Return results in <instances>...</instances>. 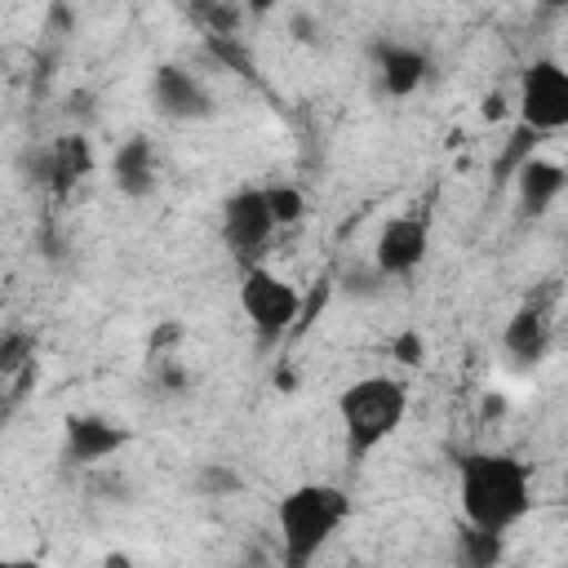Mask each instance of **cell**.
<instances>
[{
    "label": "cell",
    "instance_id": "22",
    "mask_svg": "<svg viewBox=\"0 0 568 568\" xmlns=\"http://www.w3.org/2000/svg\"><path fill=\"white\" fill-rule=\"evenodd\" d=\"M390 355H395V364L417 368V364L426 359V337H422L417 328H399V333L390 337Z\"/></svg>",
    "mask_w": 568,
    "mask_h": 568
},
{
    "label": "cell",
    "instance_id": "8",
    "mask_svg": "<svg viewBox=\"0 0 568 568\" xmlns=\"http://www.w3.org/2000/svg\"><path fill=\"white\" fill-rule=\"evenodd\" d=\"M151 106H155V115H164L173 124H195V120H209L217 111V102L200 84V75L178 67V62H160L151 71Z\"/></svg>",
    "mask_w": 568,
    "mask_h": 568
},
{
    "label": "cell",
    "instance_id": "4",
    "mask_svg": "<svg viewBox=\"0 0 568 568\" xmlns=\"http://www.w3.org/2000/svg\"><path fill=\"white\" fill-rule=\"evenodd\" d=\"M302 288L284 275H275L266 262H253L240 271V311L257 337L262 351L284 346L293 337V324L302 315Z\"/></svg>",
    "mask_w": 568,
    "mask_h": 568
},
{
    "label": "cell",
    "instance_id": "26",
    "mask_svg": "<svg viewBox=\"0 0 568 568\" xmlns=\"http://www.w3.org/2000/svg\"><path fill=\"white\" fill-rule=\"evenodd\" d=\"M546 9H568V0H541Z\"/></svg>",
    "mask_w": 568,
    "mask_h": 568
},
{
    "label": "cell",
    "instance_id": "16",
    "mask_svg": "<svg viewBox=\"0 0 568 568\" xmlns=\"http://www.w3.org/2000/svg\"><path fill=\"white\" fill-rule=\"evenodd\" d=\"M537 142H541V133L515 120V129H510L506 146H501V151H497V160H493V182H497V186H501V182H515L519 164H524L528 155H537Z\"/></svg>",
    "mask_w": 568,
    "mask_h": 568
},
{
    "label": "cell",
    "instance_id": "15",
    "mask_svg": "<svg viewBox=\"0 0 568 568\" xmlns=\"http://www.w3.org/2000/svg\"><path fill=\"white\" fill-rule=\"evenodd\" d=\"M182 9L204 36H240V22L248 18L240 0H182Z\"/></svg>",
    "mask_w": 568,
    "mask_h": 568
},
{
    "label": "cell",
    "instance_id": "11",
    "mask_svg": "<svg viewBox=\"0 0 568 568\" xmlns=\"http://www.w3.org/2000/svg\"><path fill=\"white\" fill-rule=\"evenodd\" d=\"M93 164H98L93 142H89L80 129H71V133H58V138L40 151V182H44L58 200H67V195L93 173Z\"/></svg>",
    "mask_w": 568,
    "mask_h": 568
},
{
    "label": "cell",
    "instance_id": "2",
    "mask_svg": "<svg viewBox=\"0 0 568 568\" xmlns=\"http://www.w3.org/2000/svg\"><path fill=\"white\" fill-rule=\"evenodd\" d=\"M337 422H342V448L346 462L359 466L368 462L408 417V382L390 377V373H368L355 377L337 390Z\"/></svg>",
    "mask_w": 568,
    "mask_h": 568
},
{
    "label": "cell",
    "instance_id": "18",
    "mask_svg": "<svg viewBox=\"0 0 568 568\" xmlns=\"http://www.w3.org/2000/svg\"><path fill=\"white\" fill-rule=\"evenodd\" d=\"M457 555L466 559V564H493V559H501V532H484V528H462L457 532Z\"/></svg>",
    "mask_w": 568,
    "mask_h": 568
},
{
    "label": "cell",
    "instance_id": "24",
    "mask_svg": "<svg viewBox=\"0 0 568 568\" xmlns=\"http://www.w3.org/2000/svg\"><path fill=\"white\" fill-rule=\"evenodd\" d=\"M240 4H244V13H248L253 22H266V18H271V13H275L284 0H240Z\"/></svg>",
    "mask_w": 568,
    "mask_h": 568
},
{
    "label": "cell",
    "instance_id": "13",
    "mask_svg": "<svg viewBox=\"0 0 568 568\" xmlns=\"http://www.w3.org/2000/svg\"><path fill=\"white\" fill-rule=\"evenodd\" d=\"M568 191V169L550 155H528L515 173V213L519 217H546L550 204Z\"/></svg>",
    "mask_w": 568,
    "mask_h": 568
},
{
    "label": "cell",
    "instance_id": "23",
    "mask_svg": "<svg viewBox=\"0 0 568 568\" xmlns=\"http://www.w3.org/2000/svg\"><path fill=\"white\" fill-rule=\"evenodd\" d=\"M510 111H515V106H510V98H506L501 89H488V93H484V102H479V115H484L488 124L510 120Z\"/></svg>",
    "mask_w": 568,
    "mask_h": 568
},
{
    "label": "cell",
    "instance_id": "5",
    "mask_svg": "<svg viewBox=\"0 0 568 568\" xmlns=\"http://www.w3.org/2000/svg\"><path fill=\"white\" fill-rule=\"evenodd\" d=\"M515 120L546 133L568 129V67L555 58H532L519 71V93H515Z\"/></svg>",
    "mask_w": 568,
    "mask_h": 568
},
{
    "label": "cell",
    "instance_id": "19",
    "mask_svg": "<svg viewBox=\"0 0 568 568\" xmlns=\"http://www.w3.org/2000/svg\"><path fill=\"white\" fill-rule=\"evenodd\" d=\"M204 44H209V53L217 58V62H226L235 75H257V67H253V53L244 49V40L240 36H204Z\"/></svg>",
    "mask_w": 568,
    "mask_h": 568
},
{
    "label": "cell",
    "instance_id": "21",
    "mask_svg": "<svg viewBox=\"0 0 568 568\" xmlns=\"http://www.w3.org/2000/svg\"><path fill=\"white\" fill-rule=\"evenodd\" d=\"M195 488H200V493H213V497H226V493H240V488H244V479H240L231 466L209 462V466L195 475Z\"/></svg>",
    "mask_w": 568,
    "mask_h": 568
},
{
    "label": "cell",
    "instance_id": "7",
    "mask_svg": "<svg viewBox=\"0 0 568 568\" xmlns=\"http://www.w3.org/2000/svg\"><path fill=\"white\" fill-rule=\"evenodd\" d=\"M430 248V222L422 213H390L373 240V271L382 280H408Z\"/></svg>",
    "mask_w": 568,
    "mask_h": 568
},
{
    "label": "cell",
    "instance_id": "3",
    "mask_svg": "<svg viewBox=\"0 0 568 568\" xmlns=\"http://www.w3.org/2000/svg\"><path fill=\"white\" fill-rule=\"evenodd\" d=\"M351 519V497L337 484L306 479L293 484L275 501V532H280V559L284 568H306L315 555L337 537V528Z\"/></svg>",
    "mask_w": 568,
    "mask_h": 568
},
{
    "label": "cell",
    "instance_id": "14",
    "mask_svg": "<svg viewBox=\"0 0 568 568\" xmlns=\"http://www.w3.org/2000/svg\"><path fill=\"white\" fill-rule=\"evenodd\" d=\"M155 182H160V160H155L151 138H142V133L124 138L111 151V186L124 200H146V195H155Z\"/></svg>",
    "mask_w": 568,
    "mask_h": 568
},
{
    "label": "cell",
    "instance_id": "9",
    "mask_svg": "<svg viewBox=\"0 0 568 568\" xmlns=\"http://www.w3.org/2000/svg\"><path fill=\"white\" fill-rule=\"evenodd\" d=\"M133 439V430L106 413H67L62 422V457L71 466H98L111 462L115 453H124Z\"/></svg>",
    "mask_w": 568,
    "mask_h": 568
},
{
    "label": "cell",
    "instance_id": "1",
    "mask_svg": "<svg viewBox=\"0 0 568 568\" xmlns=\"http://www.w3.org/2000/svg\"><path fill=\"white\" fill-rule=\"evenodd\" d=\"M457 501L462 519L484 532H510L532 510V475L528 462L501 448H475L457 457Z\"/></svg>",
    "mask_w": 568,
    "mask_h": 568
},
{
    "label": "cell",
    "instance_id": "17",
    "mask_svg": "<svg viewBox=\"0 0 568 568\" xmlns=\"http://www.w3.org/2000/svg\"><path fill=\"white\" fill-rule=\"evenodd\" d=\"M27 364H36V333H27V328H4V333H0V377L22 373Z\"/></svg>",
    "mask_w": 568,
    "mask_h": 568
},
{
    "label": "cell",
    "instance_id": "6",
    "mask_svg": "<svg viewBox=\"0 0 568 568\" xmlns=\"http://www.w3.org/2000/svg\"><path fill=\"white\" fill-rule=\"evenodd\" d=\"M280 231L275 213H271V200H266V186H240L222 200V240L231 248V257L244 266L262 262L271 235Z\"/></svg>",
    "mask_w": 568,
    "mask_h": 568
},
{
    "label": "cell",
    "instance_id": "10",
    "mask_svg": "<svg viewBox=\"0 0 568 568\" xmlns=\"http://www.w3.org/2000/svg\"><path fill=\"white\" fill-rule=\"evenodd\" d=\"M550 337H555V328H550V302H546V293H528L510 311V320L501 324V351L519 368H537L546 359V351H550Z\"/></svg>",
    "mask_w": 568,
    "mask_h": 568
},
{
    "label": "cell",
    "instance_id": "20",
    "mask_svg": "<svg viewBox=\"0 0 568 568\" xmlns=\"http://www.w3.org/2000/svg\"><path fill=\"white\" fill-rule=\"evenodd\" d=\"M266 200H271V213H275L280 226H297V222L306 217V195H302L293 182H275V186H266Z\"/></svg>",
    "mask_w": 568,
    "mask_h": 568
},
{
    "label": "cell",
    "instance_id": "25",
    "mask_svg": "<svg viewBox=\"0 0 568 568\" xmlns=\"http://www.w3.org/2000/svg\"><path fill=\"white\" fill-rule=\"evenodd\" d=\"M293 31H297V40H315V36H311V18H302V13L293 18Z\"/></svg>",
    "mask_w": 568,
    "mask_h": 568
},
{
    "label": "cell",
    "instance_id": "12",
    "mask_svg": "<svg viewBox=\"0 0 568 568\" xmlns=\"http://www.w3.org/2000/svg\"><path fill=\"white\" fill-rule=\"evenodd\" d=\"M373 71L386 98H413L430 75V58L408 40H382L373 49Z\"/></svg>",
    "mask_w": 568,
    "mask_h": 568
}]
</instances>
